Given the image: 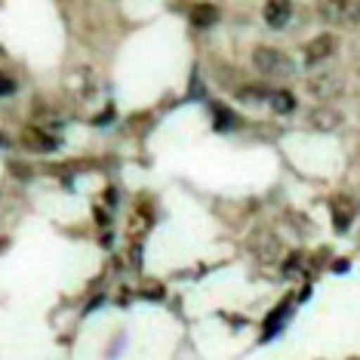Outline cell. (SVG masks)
Wrapping results in <instances>:
<instances>
[{
    "label": "cell",
    "instance_id": "obj_11",
    "mask_svg": "<svg viewBox=\"0 0 360 360\" xmlns=\"http://www.w3.org/2000/svg\"><path fill=\"white\" fill-rule=\"evenodd\" d=\"M268 102H271V108L281 111V114L296 108V99H292V93H286V89H277V93H271V99H268Z\"/></svg>",
    "mask_w": 360,
    "mask_h": 360
},
{
    "label": "cell",
    "instance_id": "obj_3",
    "mask_svg": "<svg viewBox=\"0 0 360 360\" xmlns=\"http://www.w3.org/2000/svg\"><path fill=\"white\" fill-rule=\"evenodd\" d=\"M250 250L256 252V256H259L262 262H274L277 256H281V240H277V237H274L271 231H265V228H262V231L252 234Z\"/></svg>",
    "mask_w": 360,
    "mask_h": 360
},
{
    "label": "cell",
    "instance_id": "obj_12",
    "mask_svg": "<svg viewBox=\"0 0 360 360\" xmlns=\"http://www.w3.org/2000/svg\"><path fill=\"white\" fill-rule=\"evenodd\" d=\"M234 114L231 111H228V108H222V105H219V108H216V129H234L237 124H234Z\"/></svg>",
    "mask_w": 360,
    "mask_h": 360
},
{
    "label": "cell",
    "instance_id": "obj_1",
    "mask_svg": "<svg viewBox=\"0 0 360 360\" xmlns=\"http://www.w3.org/2000/svg\"><path fill=\"white\" fill-rule=\"evenodd\" d=\"M252 65H256L259 75H265L271 80H283L296 71V62L286 53L274 50V46H256V50H252Z\"/></svg>",
    "mask_w": 360,
    "mask_h": 360
},
{
    "label": "cell",
    "instance_id": "obj_7",
    "mask_svg": "<svg viewBox=\"0 0 360 360\" xmlns=\"http://www.w3.org/2000/svg\"><path fill=\"white\" fill-rule=\"evenodd\" d=\"M339 120H342V114L333 111V108H314L311 111V124H314L317 129H323V133H330V129L339 127Z\"/></svg>",
    "mask_w": 360,
    "mask_h": 360
},
{
    "label": "cell",
    "instance_id": "obj_6",
    "mask_svg": "<svg viewBox=\"0 0 360 360\" xmlns=\"http://www.w3.org/2000/svg\"><path fill=\"white\" fill-rule=\"evenodd\" d=\"M262 19H265L274 31H281V28H286V22L292 19V4H286V0H271V4L262 6Z\"/></svg>",
    "mask_w": 360,
    "mask_h": 360
},
{
    "label": "cell",
    "instance_id": "obj_10",
    "mask_svg": "<svg viewBox=\"0 0 360 360\" xmlns=\"http://www.w3.org/2000/svg\"><path fill=\"white\" fill-rule=\"evenodd\" d=\"M265 89H259V86H240L237 89V99H240L243 105H262L265 102ZM268 99H271V96H268Z\"/></svg>",
    "mask_w": 360,
    "mask_h": 360
},
{
    "label": "cell",
    "instance_id": "obj_5",
    "mask_svg": "<svg viewBox=\"0 0 360 360\" xmlns=\"http://www.w3.org/2000/svg\"><path fill=\"white\" fill-rule=\"evenodd\" d=\"M22 145H25L28 151H37V154H46V151H56V148H59L56 136H50L46 129H37V127L22 129Z\"/></svg>",
    "mask_w": 360,
    "mask_h": 360
},
{
    "label": "cell",
    "instance_id": "obj_4",
    "mask_svg": "<svg viewBox=\"0 0 360 360\" xmlns=\"http://www.w3.org/2000/svg\"><path fill=\"white\" fill-rule=\"evenodd\" d=\"M333 53H335V37L333 34H321V37H314V40H308L305 44V65L308 68H314L317 62L330 59Z\"/></svg>",
    "mask_w": 360,
    "mask_h": 360
},
{
    "label": "cell",
    "instance_id": "obj_2",
    "mask_svg": "<svg viewBox=\"0 0 360 360\" xmlns=\"http://www.w3.org/2000/svg\"><path fill=\"white\" fill-rule=\"evenodd\" d=\"M339 89H342V77L335 75V71H317V75L308 80V93L317 96V99H333Z\"/></svg>",
    "mask_w": 360,
    "mask_h": 360
},
{
    "label": "cell",
    "instance_id": "obj_9",
    "mask_svg": "<svg viewBox=\"0 0 360 360\" xmlns=\"http://www.w3.org/2000/svg\"><path fill=\"white\" fill-rule=\"evenodd\" d=\"M357 22H360L357 0H339V25H357Z\"/></svg>",
    "mask_w": 360,
    "mask_h": 360
},
{
    "label": "cell",
    "instance_id": "obj_8",
    "mask_svg": "<svg viewBox=\"0 0 360 360\" xmlns=\"http://www.w3.org/2000/svg\"><path fill=\"white\" fill-rule=\"evenodd\" d=\"M191 22H194L198 28H210L212 22H219V10H216L212 4H198V6L191 10Z\"/></svg>",
    "mask_w": 360,
    "mask_h": 360
}]
</instances>
